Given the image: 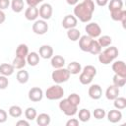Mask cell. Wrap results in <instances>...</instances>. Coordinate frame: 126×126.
<instances>
[{
    "mask_svg": "<svg viewBox=\"0 0 126 126\" xmlns=\"http://www.w3.org/2000/svg\"><path fill=\"white\" fill-rule=\"evenodd\" d=\"M11 8L15 13H21L24 10V0H12Z\"/></svg>",
    "mask_w": 126,
    "mask_h": 126,
    "instance_id": "27",
    "label": "cell"
},
{
    "mask_svg": "<svg viewBox=\"0 0 126 126\" xmlns=\"http://www.w3.org/2000/svg\"><path fill=\"white\" fill-rule=\"evenodd\" d=\"M78 116H79V120L82 121V122H87L90 120L91 118V112L89 109L87 108H82L81 110H79V113H78Z\"/></svg>",
    "mask_w": 126,
    "mask_h": 126,
    "instance_id": "32",
    "label": "cell"
},
{
    "mask_svg": "<svg viewBox=\"0 0 126 126\" xmlns=\"http://www.w3.org/2000/svg\"><path fill=\"white\" fill-rule=\"evenodd\" d=\"M7 117H8L7 112H6L4 109H1V108H0V123L6 122V121H7Z\"/></svg>",
    "mask_w": 126,
    "mask_h": 126,
    "instance_id": "42",
    "label": "cell"
},
{
    "mask_svg": "<svg viewBox=\"0 0 126 126\" xmlns=\"http://www.w3.org/2000/svg\"><path fill=\"white\" fill-rule=\"evenodd\" d=\"M15 71V68L13 67L12 64H8V63H3L0 65V74L4 75L6 77L11 76Z\"/></svg>",
    "mask_w": 126,
    "mask_h": 126,
    "instance_id": "22",
    "label": "cell"
},
{
    "mask_svg": "<svg viewBox=\"0 0 126 126\" xmlns=\"http://www.w3.org/2000/svg\"><path fill=\"white\" fill-rule=\"evenodd\" d=\"M9 85V81L6 76L0 75V90H5Z\"/></svg>",
    "mask_w": 126,
    "mask_h": 126,
    "instance_id": "41",
    "label": "cell"
},
{
    "mask_svg": "<svg viewBox=\"0 0 126 126\" xmlns=\"http://www.w3.org/2000/svg\"><path fill=\"white\" fill-rule=\"evenodd\" d=\"M28 54H29V47H28V45L25 44V43L19 44L17 49H16V56H19V57H22V58H26Z\"/></svg>",
    "mask_w": 126,
    "mask_h": 126,
    "instance_id": "24",
    "label": "cell"
},
{
    "mask_svg": "<svg viewBox=\"0 0 126 126\" xmlns=\"http://www.w3.org/2000/svg\"><path fill=\"white\" fill-rule=\"evenodd\" d=\"M113 104L116 109H124L126 107V98L123 96H117L114 99Z\"/></svg>",
    "mask_w": 126,
    "mask_h": 126,
    "instance_id": "34",
    "label": "cell"
},
{
    "mask_svg": "<svg viewBox=\"0 0 126 126\" xmlns=\"http://www.w3.org/2000/svg\"><path fill=\"white\" fill-rule=\"evenodd\" d=\"M66 2H67V4H69V5H71V6H74V5L78 4L79 0H66Z\"/></svg>",
    "mask_w": 126,
    "mask_h": 126,
    "instance_id": "49",
    "label": "cell"
},
{
    "mask_svg": "<svg viewBox=\"0 0 126 126\" xmlns=\"http://www.w3.org/2000/svg\"><path fill=\"white\" fill-rule=\"evenodd\" d=\"M93 79H94V77H92V76H90V75H88V74H86L84 72H82L81 75H80V77H79V81L83 85H89V84H91L92 81H93Z\"/></svg>",
    "mask_w": 126,
    "mask_h": 126,
    "instance_id": "37",
    "label": "cell"
},
{
    "mask_svg": "<svg viewBox=\"0 0 126 126\" xmlns=\"http://www.w3.org/2000/svg\"><path fill=\"white\" fill-rule=\"evenodd\" d=\"M16 125H17V126H30V123H29V121H27V120L21 119V120H19V121L16 123Z\"/></svg>",
    "mask_w": 126,
    "mask_h": 126,
    "instance_id": "46",
    "label": "cell"
},
{
    "mask_svg": "<svg viewBox=\"0 0 126 126\" xmlns=\"http://www.w3.org/2000/svg\"><path fill=\"white\" fill-rule=\"evenodd\" d=\"M73 104H75V105H79L80 104V102H81V97H80V95L79 94H75V93H73V94H69V96L67 97Z\"/></svg>",
    "mask_w": 126,
    "mask_h": 126,
    "instance_id": "40",
    "label": "cell"
},
{
    "mask_svg": "<svg viewBox=\"0 0 126 126\" xmlns=\"http://www.w3.org/2000/svg\"><path fill=\"white\" fill-rule=\"evenodd\" d=\"M70 73L69 71L67 70V68H58V69H55L52 74H51V78L53 80V82L55 84H62V83H65L69 80L70 78Z\"/></svg>",
    "mask_w": 126,
    "mask_h": 126,
    "instance_id": "3",
    "label": "cell"
},
{
    "mask_svg": "<svg viewBox=\"0 0 126 126\" xmlns=\"http://www.w3.org/2000/svg\"><path fill=\"white\" fill-rule=\"evenodd\" d=\"M25 17L29 21H35L38 17V9L36 7L29 6L25 11Z\"/></svg>",
    "mask_w": 126,
    "mask_h": 126,
    "instance_id": "18",
    "label": "cell"
},
{
    "mask_svg": "<svg viewBox=\"0 0 126 126\" xmlns=\"http://www.w3.org/2000/svg\"><path fill=\"white\" fill-rule=\"evenodd\" d=\"M10 0H0V10H5L10 6Z\"/></svg>",
    "mask_w": 126,
    "mask_h": 126,
    "instance_id": "43",
    "label": "cell"
},
{
    "mask_svg": "<svg viewBox=\"0 0 126 126\" xmlns=\"http://www.w3.org/2000/svg\"><path fill=\"white\" fill-rule=\"evenodd\" d=\"M47 31H48V25L44 20H37L32 25V32L35 34L42 35L46 33Z\"/></svg>",
    "mask_w": 126,
    "mask_h": 126,
    "instance_id": "7",
    "label": "cell"
},
{
    "mask_svg": "<svg viewBox=\"0 0 126 126\" xmlns=\"http://www.w3.org/2000/svg\"><path fill=\"white\" fill-rule=\"evenodd\" d=\"M82 72H84V73H86V74H88V75H90L92 77H94L96 75V69L93 65H87V66H85Z\"/></svg>",
    "mask_w": 126,
    "mask_h": 126,
    "instance_id": "38",
    "label": "cell"
},
{
    "mask_svg": "<svg viewBox=\"0 0 126 126\" xmlns=\"http://www.w3.org/2000/svg\"><path fill=\"white\" fill-rule=\"evenodd\" d=\"M43 0H26L27 4L31 7H36L39 3H41Z\"/></svg>",
    "mask_w": 126,
    "mask_h": 126,
    "instance_id": "44",
    "label": "cell"
},
{
    "mask_svg": "<svg viewBox=\"0 0 126 126\" xmlns=\"http://www.w3.org/2000/svg\"><path fill=\"white\" fill-rule=\"evenodd\" d=\"M95 2H96V4H97L98 6H100V7H103V6L107 5V3H108V0H95Z\"/></svg>",
    "mask_w": 126,
    "mask_h": 126,
    "instance_id": "47",
    "label": "cell"
},
{
    "mask_svg": "<svg viewBox=\"0 0 126 126\" xmlns=\"http://www.w3.org/2000/svg\"><path fill=\"white\" fill-rule=\"evenodd\" d=\"M118 49L115 46H110L104 49L103 51H100L98 54V60L101 64L103 65H108L110 64L114 59L117 58L118 56Z\"/></svg>",
    "mask_w": 126,
    "mask_h": 126,
    "instance_id": "2",
    "label": "cell"
},
{
    "mask_svg": "<svg viewBox=\"0 0 126 126\" xmlns=\"http://www.w3.org/2000/svg\"><path fill=\"white\" fill-rule=\"evenodd\" d=\"M85 30L87 32V35L91 36L92 38H96L100 36L101 34V28L97 23H89L85 27Z\"/></svg>",
    "mask_w": 126,
    "mask_h": 126,
    "instance_id": "6",
    "label": "cell"
},
{
    "mask_svg": "<svg viewBox=\"0 0 126 126\" xmlns=\"http://www.w3.org/2000/svg\"><path fill=\"white\" fill-rule=\"evenodd\" d=\"M112 71L116 75H119L121 77H125L126 78V66H125L124 61H122V60L115 61L112 64Z\"/></svg>",
    "mask_w": 126,
    "mask_h": 126,
    "instance_id": "10",
    "label": "cell"
},
{
    "mask_svg": "<svg viewBox=\"0 0 126 126\" xmlns=\"http://www.w3.org/2000/svg\"><path fill=\"white\" fill-rule=\"evenodd\" d=\"M36 115H37L36 110L33 107H28L25 110V116L28 120H34L36 118Z\"/></svg>",
    "mask_w": 126,
    "mask_h": 126,
    "instance_id": "36",
    "label": "cell"
},
{
    "mask_svg": "<svg viewBox=\"0 0 126 126\" xmlns=\"http://www.w3.org/2000/svg\"><path fill=\"white\" fill-rule=\"evenodd\" d=\"M27 63L30 65V66H36L38 63H39V54L32 51V52H30L28 55H27Z\"/></svg>",
    "mask_w": 126,
    "mask_h": 126,
    "instance_id": "21",
    "label": "cell"
},
{
    "mask_svg": "<svg viewBox=\"0 0 126 126\" xmlns=\"http://www.w3.org/2000/svg\"><path fill=\"white\" fill-rule=\"evenodd\" d=\"M112 82H113V85L114 86H116L117 88H121V87H124L125 86V84H126V78L125 77H121V76L115 74L113 76Z\"/></svg>",
    "mask_w": 126,
    "mask_h": 126,
    "instance_id": "33",
    "label": "cell"
},
{
    "mask_svg": "<svg viewBox=\"0 0 126 126\" xmlns=\"http://www.w3.org/2000/svg\"><path fill=\"white\" fill-rule=\"evenodd\" d=\"M64 95V90L61 86L54 85L49 87L46 91H45V96L47 99L49 100H57V99H61Z\"/></svg>",
    "mask_w": 126,
    "mask_h": 126,
    "instance_id": "4",
    "label": "cell"
},
{
    "mask_svg": "<svg viewBox=\"0 0 126 126\" xmlns=\"http://www.w3.org/2000/svg\"><path fill=\"white\" fill-rule=\"evenodd\" d=\"M9 114L14 118H19L23 114V110L19 105H12L9 108Z\"/></svg>",
    "mask_w": 126,
    "mask_h": 126,
    "instance_id": "31",
    "label": "cell"
},
{
    "mask_svg": "<svg viewBox=\"0 0 126 126\" xmlns=\"http://www.w3.org/2000/svg\"><path fill=\"white\" fill-rule=\"evenodd\" d=\"M120 9H123V1L122 0H110V2L108 3V10L110 12L117 11Z\"/></svg>",
    "mask_w": 126,
    "mask_h": 126,
    "instance_id": "26",
    "label": "cell"
},
{
    "mask_svg": "<svg viewBox=\"0 0 126 126\" xmlns=\"http://www.w3.org/2000/svg\"><path fill=\"white\" fill-rule=\"evenodd\" d=\"M107 119L111 123H117L122 119V113L119 109L109 110L107 113Z\"/></svg>",
    "mask_w": 126,
    "mask_h": 126,
    "instance_id": "17",
    "label": "cell"
},
{
    "mask_svg": "<svg viewBox=\"0 0 126 126\" xmlns=\"http://www.w3.org/2000/svg\"><path fill=\"white\" fill-rule=\"evenodd\" d=\"M101 48H102V47L99 45L98 41H97V40H95V39H93L92 44H91L90 49H89V52H90L91 54H93V55H97V54H99V53H100Z\"/></svg>",
    "mask_w": 126,
    "mask_h": 126,
    "instance_id": "28",
    "label": "cell"
},
{
    "mask_svg": "<svg viewBox=\"0 0 126 126\" xmlns=\"http://www.w3.org/2000/svg\"><path fill=\"white\" fill-rule=\"evenodd\" d=\"M94 11V3L93 0H84L76 4L74 8V16L83 23H88L92 20Z\"/></svg>",
    "mask_w": 126,
    "mask_h": 126,
    "instance_id": "1",
    "label": "cell"
},
{
    "mask_svg": "<svg viewBox=\"0 0 126 126\" xmlns=\"http://www.w3.org/2000/svg\"><path fill=\"white\" fill-rule=\"evenodd\" d=\"M78 24V19L74 15H67L62 20V27L66 30L75 28Z\"/></svg>",
    "mask_w": 126,
    "mask_h": 126,
    "instance_id": "11",
    "label": "cell"
},
{
    "mask_svg": "<svg viewBox=\"0 0 126 126\" xmlns=\"http://www.w3.org/2000/svg\"><path fill=\"white\" fill-rule=\"evenodd\" d=\"M53 56V48L48 44H43L39 47V57L49 59Z\"/></svg>",
    "mask_w": 126,
    "mask_h": 126,
    "instance_id": "15",
    "label": "cell"
},
{
    "mask_svg": "<svg viewBox=\"0 0 126 126\" xmlns=\"http://www.w3.org/2000/svg\"><path fill=\"white\" fill-rule=\"evenodd\" d=\"M67 36L70 40L72 41H77L79 40V38L81 37V32L78 29L76 28H72V29H69L67 31Z\"/></svg>",
    "mask_w": 126,
    "mask_h": 126,
    "instance_id": "25",
    "label": "cell"
},
{
    "mask_svg": "<svg viewBox=\"0 0 126 126\" xmlns=\"http://www.w3.org/2000/svg\"><path fill=\"white\" fill-rule=\"evenodd\" d=\"M65 65V58L61 55H53L51 57V66L54 69L62 68Z\"/></svg>",
    "mask_w": 126,
    "mask_h": 126,
    "instance_id": "19",
    "label": "cell"
},
{
    "mask_svg": "<svg viewBox=\"0 0 126 126\" xmlns=\"http://www.w3.org/2000/svg\"><path fill=\"white\" fill-rule=\"evenodd\" d=\"M52 13H53V9H52V6L48 3H44L42 4L39 9H38V16L42 19V20H49L52 16Z\"/></svg>",
    "mask_w": 126,
    "mask_h": 126,
    "instance_id": "8",
    "label": "cell"
},
{
    "mask_svg": "<svg viewBox=\"0 0 126 126\" xmlns=\"http://www.w3.org/2000/svg\"><path fill=\"white\" fill-rule=\"evenodd\" d=\"M5 20H6V15H5V13L3 12V10H0V25L3 24V23L5 22Z\"/></svg>",
    "mask_w": 126,
    "mask_h": 126,
    "instance_id": "48",
    "label": "cell"
},
{
    "mask_svg": "<svg viewBox=\"0 0 126 126\" xmlns=\"http://www.w3.org/2000/svg\"><path fill=\"white\" fill-rule=\"evenodd\" d=\"M79 125V120L76 118H71L66 122V126H78Z\"/></svg>",
    "mask_w": 126,
    "mask_h": 126,
    "instance_id": "45",
    "label": "cell"
},
{
    "mask_svg": "<svg viewBox=\"0 0 126 126\" xmlns=\"http://www.w3.org/2000/svg\"><path fill=\"white\" fill-rule=\"evenodd\" d=\"M27 64V61H26V58H22V57H19V56H16L14 59H13V67L15 69H23Z\"/></svg>",
    "mask_w": 126,
    "mask_h": 126,
    "instance_id": "29",
    "label": "cell"
},
{
    "mask_svg": "<svg viewBox=\"0 0 126 126\" xmlns=\"http://www.w3.org/2000/svg\"><path fill=\"white\" fill-rule=\"evenodd\" d=\"M119 95V88L114 85L109 86L105 91V96L108 100H114Z\"/></svg>",
    "mask_w": 126,
    "mask_h": 126,
    "instance_id": "16",
    "label": "cell"
},
{
    "mask_svg": "<svg viewBox=\"0 0 126 126\" xmlns=\"http://www.w3.org/2000/svg\"><path fill=\"white\" fill-rule=\"evenodd\" d=\"M111 13V19L113 21H116V22H121L122 23V26L123 28H125V23H126V11L124 9H120V10H117V11H113V12H110Z\"/></svg>",
    "mask_w": 126,
    "mask_h": 126,
    "instance_id": "12",
    "label": "cell"
},
{
    "mask_svg": "<svg viewBox=\"0 0 126 126\" xmlns=\"http://www.w3.org/2000/svg\"><path fill=\"white\" fill-rule=\"evenodd\" d=\"M35 119H36V123L39 126H47L51 122V118L47 113H40L39 115H36Z\"/></svg>",
    "mask_w": 126,
    "mask_h": 126,
    "instance_id": "20",
    "label": "cell"
},
{
    "mask_svg": "<svg viewBox=\"0 0 126 126\" xmlns=\"http://www.w3.org/2000/svg\"><path fill=\"white\" fill-rule=\"evenodd\" d=\"M94 38H92L91 36L89 35H83L79 38V47L82 51H85V52H89V49H90V46L92 44V41H93Z\"/></svg>",
    "mask_w": 126,
    "mask_h": 126,
    "instance_id": "13",
    "label": "cell"
},
{
    "mask_svg": "<svg viewBox=\"0 0 126 126\" xmlns=\"http://www.w3.org/2000/svg\"><path fill=\"white\" fill-rule=\"evenodd\" d=\"M94 117L95 118V119H102V118H104L105 117V115H106V113H105V110L103 109V108H95L94 110Z\"/></svg>",
    "mask_w": 126,
    "mask_h": 126,
    "instance_id": "39",
    "label": "cell"
},
{
    "mask_svg": "<svg viewBox=\"0 0 126 126\" xmlns=\"http://www.w3.org/2000/svg\"><path fill=\"white\" fill-rule=\"evenodd\" d=\"M17 80L20 84H26L29 81V73L24 69H20L17 73Z\"/></svg>",
    "mask_w": 126,
    "mask_h": 126,
    "instance_id": "30",
    "label": "cell"
},
{
    "mask_svg": "<svg viewBox=\"0 0 126 126\" xmlns=\"http://www.w3.org/2000/svg\"><path fill=\"white\" fill-rule=\"evenodd\" d=\"M98 37L99 38H98L97 41H98V43L101 47H107L112 42V38L109 35H102V36H98Z\"/></svg>",
    "mask_w": 126,
    "mask_h": 126,
    "instance_id": "35",
    "label": "cell"
},
{
    "mask_svg": "<svg viewBox=\"0 0 126 126\" xmlns=\"http://www.w3.org/2000/svg\"><path fill=\"white\" fill-rule=\"evenodd\" d=\"M29 99L31 101H33V102H38L42 99L43 97V92L40 88L38 87H33L32 88L30 91H29Z\"/></svg>",
    "mask_w": 126,
    "mask_h": 126,
    "instance_id": "9",
    "label": "cell"
},
{
    "mask_svg": "<svg viewBox=\"0 0 126 126\" xmlns=\"http://www.w3.org/2000/svg\"><path fill=\"white\" fill-rule=\"evenodd\" d=\"M67 70L69 71L70 74L76 75V74H79L82 71V66H81V64L79 62L73 61V62L69 63V65L67 66Z\"/></svg>",
    "mask_w": 126,
    "mask_h": 126,
    "instance_id": "23",
    "label": "cell"
},
{
    "mask_svg": "<svg viewBox=\"0 0 126 126\" xmlns=\"http://www.w3.org/2000/svg\"><path fill=\"white\" fill-rule=\"evenodd\" d=\"M59 108L67 116H74L78 111V106L73 104L68 98H63L59 102Z\"/></svg>",
    "mask_w": 126,
    "mask_h": 126,
    "instance_id": "5",
    "label": "cell"
},
{
    "mask_svg": "<svg viewBox=\"0 0 126 126\" xmlns=\"http://www.w3.org/2000/svg\"><path fill=\"white\" fill-rule=\"evenodd\" d=\"M89 95L91 98L93 99H99L102 95V90L100 88L99 85H92L90 88H89Z\"/></svg>",
    "mask_w": 126,
    "mask_h": 126,
    "instance_id": "14",
    "label": "cell"
}]
</instances>
